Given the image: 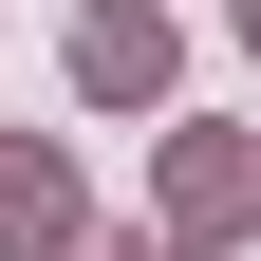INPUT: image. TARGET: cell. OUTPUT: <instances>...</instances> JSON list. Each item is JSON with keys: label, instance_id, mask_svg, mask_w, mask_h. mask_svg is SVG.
<instances>
[{"label": "cell", "instance_id": "cell-1", "mask_svg": "<svg viewBox=\"0 0 261 261\" xmlns=\"http://www.w3.org/2000/svg\"><path fill=\"white\" fill-rule=\"evenodd\" d=\"M75 75H93V93H149L168 38H149V19H75Z\"/></svg>", "mask_w": 261, "mask_h": 261}, {"label": "cell", "instance_id": "cell-2", "mask_svg": "<svg viewBox=\"0 0 261 261\" xmlns=\"http://www.w3.org/2000/svg\"><path fill=\"white\" fill-rule=\"evenodd\" d=\"M0 224H19V243H56V168H38V149H0Z\"/></svg>", "mask_w": 261, "mask_h": 261}, {"label": "cell", "instance_id": "cell-3", "mask_svg": "<svg viewBox=\"0 0 261 261\" xmlns=\"http://www.w3.org/2000/svg\"><path fill=\"white\" fill-rule=\"evenodd\" d=\"M93 261H149V243H93Z\"/></svg>", "mask_w": 261, "mask_h": 261}]
</instances>
